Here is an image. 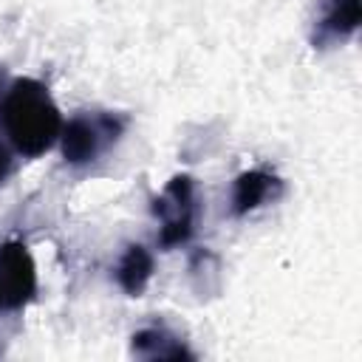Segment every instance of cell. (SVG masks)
I'll list each match as a JSON object with an SVG mask.
<instances>
[{
	"label": "cell",
	"mask_w": 362,
	"mask_h": 362,
	"mask_svg": "<svg viewBox=\"0 0 362 362\" xmlns=\"http://www.w3.org/2000/svg\"><path fill=\"white\" fill-rule=\"evenodd\" d=\"M0 122L20 156L37 158L54 147L62 133V116L48 88L34 76L14 79L0 99Z\"/></svg>",
	"instance_id": "1"
},
{
	"label": "cell",
	"mask_w": 362,
	"mask_h": 362,
	"mask_svg": "<svg viewBox=\"0 0 362 362\" xmlns=\"http://www.w3.org/2000/svg\"><path fill=\"white\" fill-rule=\"evenodd\" d=\"M153 215L158 218V246L175 249L195 235L198 223V195L192 175L181 173L167 181L161 195L153 201Z\"/></svg>",
	"instance_id": "2"
},
{
	"label": "cell",
	"mask_w": 362,
	"mask_h": 362,
	"mask_svg": "<svg viewBox=\"0 0 362 362\" xmlns=\"http://www.w3.org/2000/svg\"><path fill=\"white\" fill-rule=\"evenodd\" d=\"M124 130V119L116 113H79L62 124L59 144H62V158L74 167L96 161L110 144L119 141Z\"/></svg>",
	"instance_id": "3"
},
{
	"label": "cell",
	"mask_w": 362,
	"mask_h": 362,
	"mask_svg": "<svg viewBox=\"0 0 362 362\" xmlns=\"http://www.w3.org/2000/svg\"><path fill=\"white\" fill-rule=\"evenodd\" d=\"M37 294V266L25 243L6 240L0 246V314L23 311Z\"/></svg>",
	"instance_id": "4"
},
{
	"label": "cell",
	"mask_w": 362,
	"mask_h": 362,
	"mask_svg": "<svg viewBox=\"0 0 362 362\" xmlns=\"http://www.w3.org/2000/svg\"><path fill=\"white\" fill-rule=\"evenodd\" d=\"M283 192V181L263 170V167H255V170H246L235 178V187H232V215H249L255 212L257 206L274 201L277 195Z\"/></svg>",
	"instance_id": "5"
},
{
	"label": "cell",
	"mask_w": 362,
	"mask_h": 362,
	"mask_svg": "<svg viewBox=\"0 0 362 362\" xmlns=\"http://www.w3.org/2000/svg\"><path fill=\"white\" fill-rule=\"evenodd\" d=\"M362 23V0H325L322 14L314 28V45H337L345 42Z\"/></svg>",
	"instance_id": "6"
},
{
	"label": "cell",
	"mask_w": 362,
	"mask_h": 362,
	"mask_svg": "<svg viewBox=\"0 0 362 362\" xmlns=\"http://www.w3.org/2000/svg\"><path fill=\"white\" fill-rule=\"evenodd\" d=\"M130 351L139 359H195L187 342L175 337L173 331H167L164 325H150V328L136 331Z\"/></svg>",
	"instance_id": "7"
},
{
	"label": "cell",
	"mask_w": 362,
	"mask_h": 362,
	"mask_svg": "<svg viewBox=\"0 0 362 362\" xmlns=\"http://www.w3.org/2000/svg\"><path fill=\"white\" fill-rule=\"evenodd\" d=\"M153 277V255L141 243H130L116 266V283L127 297H141Z\"/></svg>",
	"instance_id": "8"
},
{
	"label": "cell",
	"mask_w": 362,
	"mask_h": 362,
	"mask_svg": "<svg viewBox=\"0 0 362 362\" xmlns=\"http://www.w3.org/2000/svg\"><path fill=\"white\" fill-rule=\"evenodd\" d=\"M8 173H11V150L0 141V184L8 178Z\"/></svg>",
	"instance_id": "9"
},
{
	"label": "cell",
	"mask_w": 362,
	"mask_h": 362,
	"mask_svg": "<svg viewBox=\"0 0 362 362\" xmlns=\"http://www.w3.org/2000/svg\"><path fill=\"white\" fill-rule=\"evenodd\" d=\"M3 85H6V68L0 65V93H3ZM0 99H3V96H0Z\"/></svg>",
	"instance_id": "10"
}]
</instances>
